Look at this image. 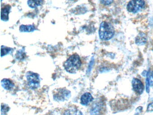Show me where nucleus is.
<instances>
[{"label":"nucleus","mask_w":153,"mask_h":115,"mask_svg":"<svg viewBox=\"0 0 153 115\" xmlns=\"http://www.w3.org/2000/svg\"><path fill=\"white\" fill-rule=\"evenodd\" d=\"M132 86L136 93L141 94L144 90V85L141 80L137 78H133L132 81Z\"/></svg>","instance_id":"nucleus-7"},{"label":"nucleus","mask_w":153,"mask_h":115,"mask_svg":"<svg viewBox=\"0 0 153 115\" xmlns=\"http://www.w3.org/2000/svg\"><path fill=\"white\" fill-rule=\"evenodd\" d=\"M147 111H153V103H150L148 105L147 107Z\"/></svg>","instance_id":"nucleus-19"},{"label":"nucleus","mask_w":153,"mask_h":115,"mask_svg":"<svg viewBox=\"0 0 153 115\" xmlns=\"http://www.w3.org/2000/svg\"><path fill=\"white\" fill-rule=\"evenodd\" d=\"M71 95L70 91L65 88H59L54 91L53 99L56 101L63 102L68 100Z\"/></svg>","instance_id":"nucleus-3"},{"label":"nucleus","mask_w":153,"mask_h":115,"mask_svg":"<svg viewBox=\"0 0 153 115\" xmlns=\"http://www.w3.org/2000/svg\"><path fill=\"white\" fill-rule=\"evenodd\" d=\"M101 3L104 5H109L113 1V0H100Z\"/></svg>","instance_id":"nucleus-18"},{"label":"nucleus","mask_w":153,"mask_h":115,"mask_svg":"<svg viewBox=\"0 0 153 115\" xmlns=\"http://www.w3.org/2000/svg\"><path fill=\"white\" fill-rule=\"evenodd\" d=\"M152 99L153 100V99Z\"/></svg>","instance_id":"nucleus-21"},{"label":"nucleus","mask_w":153,"mask_h":115,"mask_svg":"<svg viewBox=\"0 0 153 115\" xmlns=\"http://www.w3.org/2000/svg\"><path fill=\"white\" fill-rule=\"evenodd\" d=\"M150 85L153 86V71L151 72V74H150Z\"/></svg>","instance_id":"nucleus-20"},{"label":"nucleus","mask_w":153,"mask_h":115,"mask_svg":"<svg viewBox=\"0 0 153 115\" xmlns=\"http://www.w3.org/2000/svg\"><path fill=\"white\" fill-rule=\"evenodd\" d=\"M94 100L92 95L90 93L87 92L84 93L80 98V103L82 105L87 106L90 104Z\"/></svg>","instance_id":"nucleus-8"},{"label":"nucleus","mask_w":153,"mask_h":115,"mask_svg":"<svg viewBox=\"0 0 153 115\" xmlns=\"http://www.w3.org/2000/svg\"><path fill=\"white\" fill-rule=\"evenodd\" d=\"M114 34V28L111 23L106 22L101 23L99 30V37L101 40H109L113 37Z\"/></svg>","instance_id":"nucleus-2"},{"label":"nucleus","mask_w":153,"mask_h":115,"mask_svg":"<svg viewBox=\"0 0 153 115\" xmlns=\"http://www.w3.org/2000/svg\"><path fill=\"white\" fill-rule=\"evenodd\" d=\"M1 86L5 90H12V88L15 86V84L13 82L8 79H3L1 81Z\"/></svg>","instance_id":"nucleus-9"},{"label":"nucleus","mask_w":153,"mask_h":115,"mask_svg":"<svg viewBox=\"0 0 153 115\" xmlns=\"http://www.w3.org/2000/svg\"><path fill=\"white\" fill-rule=\"evenodd\" d=\"M63 115H83L81 111L76 108H70L64 112Z\"/></svg>","instance_id":"nucleus-12"},{"label":"nucleus","mask_w":153,"mask_h":115,"mask_svg":"<svg viewBox=\"0 0 153 115\" xmlns=\"http://www.w3.org/2000/svg\"><path fill=\"white\" fill-rule=\"evenodd\" d=\"M81 59L78 55L74 54L71 56L65 62L64 67L65 70L71 73H75L81 66Z\"/></svg>","instance_id":"nucleus-1"},{"label":"nucleus","mask_w":153,"mask_h":115,"mask_svg":"<svg viewBox=\"0 0 153 115\" xmlns=\"http://www.w3.org/2000/svg\"><path fill=\"white\" fill-rule=\"evenodd\" d=\"M146 41V37L144 33H139L136 38V43L139 46L145 45Z\"/></svg>","instance_id":"nucleus-11"},{"label":"nucleus","mask_w":153,"mask_h":115,"mask_svg":"<svg viewBox=\"0 0 153 115\" xmlns=\"http://www.w3.org/2000/svg\"><path fill=\"white\" fill-rule=\"evenodd\" d=\"M43 0H28V6L32 8H35L42 4Z\"/></svg>","instance_id":"nucleus-13"},{"label":"nucleus","mask_w":153,"mask_h":115,"mask_svg":"<svg viewBox=\"0 0 153 115\" xmlns=\"http://www.w3.org/2000/svg\"><path fill=\"white\" fill-rule=\"evenodd\" d=\"M150 72H149L147 74L146 80V90L147 92L148 93L149 92V86L150 85Z\"/></svg>","instance_id":"nucleus-15"},{"label":"nucleus","mask_w":153,"mask_h":115,"mask_svg":"<svg viewBox=\"0 0 153 115\" xmlns=\"http://www.w3.org/2000/svg\"><path fill=\"white\" fill-rule=\"evenodd\" d=\"M36 29L33 25H21L20 27V31L22 32H31Z\"/></svg>","instance_id":"nucleus-14"},{"label":"nucleus","mask_w":153,"mask_h":115,"mask_svg":"<svg viewBox=\"0 0 153 115\" xmlns=\"http://www.w3.org/2000/svg\"><path fill=\"white\" fill-rule=\"evenodd\" d=\"M145 6L144 0H131L128 3L127 9L129 12L136 13L144 9Z\"/></svg>","instance_id":"nucleus-4"},{"label":"nucleus","mask_w":153,"mask_h":115,"mask_svg":"<svg viewBox=\"0 0 153 115\" xmlns=\"http://www.w3.org/2000/svg\"><path fill=\"white\" fill-rule=\"evenodd\" d=\"M9 110V108L7 105L5 104L1 105V114H3V112H4V114H5Z\"/></svg>","instance_id":"nucleus-17"},{"label":"nucleus","mask_w":153,"mask_h":115,"mask_svg":"<svg viewBox=\"0 0 153 115\" xmlns=\"http://www.w3.org/2000/svg\"><path fill=\"white\" fill-rule=\"evenodd\" d=\"M10 6L9 5H6L1 9V19L4 21H7L9 19V13L10 12Z\"/></svg>","instance_id":"nucleus-10"},{"label":"nucleus","mask_w":153,"mask_h":115,"mask_svg":"<svg viewBox=\"0 0 153 115\" xmlns=\"http://www.w3.org/2000/svg\"><path fill=\"white\" fill-rule=\"evenodd\" d=\"M11 49L10 48L6 47L5 46L1 47V57L5 55H7L8 54L10 50H11Z\"/></svg>","instance_id":"nucleus-16"},{"label":"nucleus","mask_w":153,"mask_h":115,"mask_svg":"<svg viewBox=\"0 0 153 115\" xmlns=\"http://www.w3.org/2000/svg\"><path fill=\"white\" fill-rule=\"evenodd\" d=\"M26 78L28 85L31 89H37L40 87V76L38 74L33 72H27L26 74Z\"/></svg>","instance_id":"nucleus-5"},{"label":"nucleus","mask_w":153,"mask_h":115,"mask_svg":"<svg viewBox=\"0 0 153 115\" xmlns=\"http://www.w3.org/2000/svg\"><path fill=\"white\" fill-rule=\"evenodd\" d=\"M104 108V104L102 102H97L92 106L90 113L92 115H102Z\"/></svg>","instance_id":"nucleus-6"}]
</instances>
